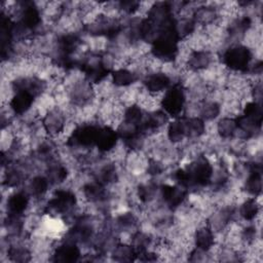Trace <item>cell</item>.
Segmentation results:
<instances>
[{
	"label": "cell",
	"instance_id": "cell-14",
	"mask_svg": "<svg viewBox=\"0 0 263 263\" xmlns=\"http://www.w3.org/2000/svg\"><path fill=\"white\" fill-rule=\"evenodd\" d=\"M237 129L235 117L222 116L216 121V134L222 141L231 140Z\"/></svg>",
	"mask_w": 263,
	"mask_h": 263
},
{
	"label": "cell",
	"instance_id": "cell-4",
	"mask_svg": "<svg viewBox=\"0 0 263 263\" xmlns=\"http://www.w3.org/2000/svg\"><path fill=\"white\" fill-rule=\"evenodd\" d=\"M82 257L79 245L61 239L58 246H54L50 261L53 262H76Z\"/></svg>",
	"mask_w": 263,
	"mask_h": 263
},
{
	"label": "cell",
	"instance_id": "cell-3",
	"mask_svg": "<svg viewBox=\"0 0 263 263\" xmlns=\"http://www.w3.org/2000/svg\"><path fill=\"white\" fill-rule=\"evenodd\" d=\"M31 201L32 198L25 189H15L7 193V197L3 196L2 204L5 206L6 214L25 216L30 210Z\"/></svg>",
	"mask_w": 263,
	"mask_h": 263
},
{
	"label": "cell",
	"instance_id": "cell-5",
	"mask_svg": "<svg viewBox=\"0 0 263 263\" xmlns=\"http://www.w3.org/2000/svg\"><path fill=\"white\" fill-rule=\"evenodd\" d=\"M141 82L146 90L153 95H162L173 84L171 78L162 71L147 74Z\"/></svg>",
	"mask_w": 263,
	"mask_h": 263
},
{
	"label": "cell",
	"instance_id": "cell-9",
	"mask_svg": "<svg viewBox=\"0 0 263 263\" xmlns=\"http://www.w3.org/2000/svg\"><path fill=\"white\" fill-rule=\"evenodd\" d=\"M50 187L51 185L46 176L38 174L27 180L25 190L32 199H43Z\"/></svg>",
	"mask_w": 263,
	"mask_h": 263
},
{
	"label": "cell",
	"instance_id": "cell-6",
	"mask_svg": "<svg viewBox=\"0 0 263 263\" xmlns=\"http://www.w3.org/2000/svg\"><path fill=\"white\" fill-rule=\"evenodd\" d=\"M119 142V137L117 130L109 125H101L99 128L97 141H96V149L103 153L107 154L111 152Z\"/></svg>",
	"mask_w": 263,
	"mask_h": 263
},
{
	"label": "cell",
	"instance_id": "cell-10",
	"mask_svg": "<svg viewBox=\"0 0 263 263\" xmlns=\"http://www.w3.org/2000/svg\"><path fill=\"white\" fill-rule=\"evenodd\" d=\"M35 100L36 99L29 92L15 91L10 102L8 103V105L13 111V113L17 117H21L33 108L35 104Z\"/></svg>",
	"mask_w": 263,
	"mask_h": 263
},
{
	"label": "cell",
	"instance_id": "cell-8",
	"mask_svg": "<svg viewBox=\"0 0 263 263\" xmlns=\"http://www.w3.org/2000/svg\"><path fill=\"white\" fill-rule=\"evenodd\" d=\"M194 248L209 252L216 243L217 237L215 232L205 223L197 226L193 232Z\"/></svg>",
	"mask_w": 263,
	"mask_h": 263
},
{
	"label": "cell",
	"instance_id": "cell-7",
	"mask_svg": "<svg viewBox=\"0 0 263 263\" xmlns=\"http://www.w3.org/2000/svg\"><path fill=\"white\" fill-rule=\"evenodd\" d=\"M214 52L208 49L193 50L186 62V69L192 72H202L206 70L212 64H214L216 59L214 58Z\"/></svg>",
	"mask_w": 263,
	"mask_h": 263
},
{
	"label": "cell",
	"instance_id": "cell-16",
	"mask_svg": "<svg viewBox=\"0 0 263 263\" xmlns=\"http://www.w3.org/2000/svg\"><path fill=\"white\" fill-rule=\"evenodd\" d=\"M166 138L173 145H179L186 140L185 128H184V120L183 116L174 118L173 121H170L166 125L165 132Z\"/></svg>",
	"mask_w": 263,
	"mask_h": 263
},
{
	"label": "cell",
	"instance_id": "cell-1",
	"mask_svg": "<svg viewBox=\"0 0 263 263\" xmlns=\"http://www.w3.org/2000/svg\"><path fill=\"white\" fill-rule=\"evenodd\" d=\"M220 63L229 71L246 73L254 59L253 51L242 43L229 45L220 54Z\"/></svg>",
	"mask_w": 263,
	"mask_h": 263
},
{
	"label": "cell",
	"instance_id": "cell-13",
	"mask_svg": "<svg viewBox=\"0 0 263 263\" xmlns=\"http://www.w3.org/2000/svg\"><path fill=\"white\" fill-rule=\"evenodd\" d=\"M222 113L221 104L213 99H205L200 102L198 117H200L204 122L216 121Z\"/></svg>",
	"mask_w": 263,
	"mask_h": 263
},
{
	"label": "cell",
	"instance_id": "cell-11",
	"mask_svg": "<svg viewBox=\"0 0 263 263\" xmlns=\"http://www.w3.org/2000/svg\"><path fill=\"white\" fill-rule=\"evenodd\" d=\"M261 205L257 199V197L248 196L241 202H239L238 206V216L240 220L245 222H253L260 215Z\"/></svg>",
	"mask_w": 263,
	"mask_h": 263
},
{
	"label": "cell",
	"instance_id": "cell-2",
	"mask_svg": "<svg viewBox=\"0 0 263 263\" xmlns=\"http://www.w3.org/2000/svg\"><path fill=\"white\" fill-rule=\"evenodd\" d=\"M187 102L186 89L181 82L173 83L163 93L160 101V108L173 118L183 115Z\"/></svg>",
	"mask_w": 263,
	"mask_h": 263
},
{
	"label": "cell",
	"instance_id": "cell-15",
	"mask_svg": "<svg viewBox=\"0 0 263 263\" xmlns=\"http://www.w3.org/2000/svg\"><path fill=\"white\" fill-rule=\"evenodd\" d=\"M112 260L117 262H130L137 260V253L129 242L118 240L111 250Z\"/></svg>",
	"mask_w": 263,
	"mask_h": 263
},
{
	"label": "cell",
	"instance_id": "cell-12",
	"mask_svg": "<svg viewBox=\"0 0 263 263\" xmlns=\"http://www.w3.org/2000/svg\"><path fill=\"white\" fill-rule=\"evenodd\" d=\"M110 78L112 83L118 88L129 87L137 82H140L139 76L128 68H119L111 72Z\"/></svg>",
	"mask_w": 263,
	"mask_h": 263
}]
</instances>
